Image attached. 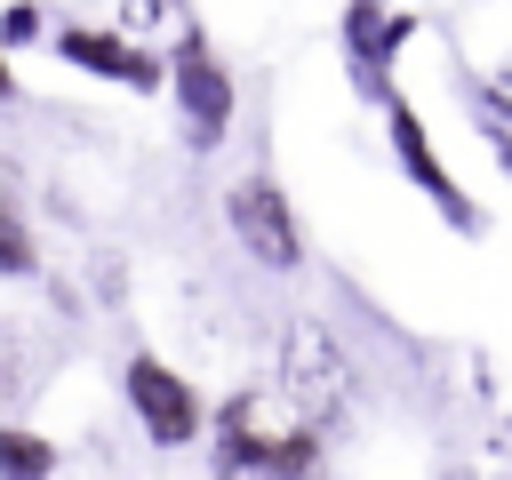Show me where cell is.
Here are the masks:
<instances>
[{
	"label": "cell",
	"instance_id": "cell-1",
	"mask_svg": "<svg viewBox=\"0 0 512 480\" xmlns=\"http://www.w3.org/2000/svg\"><path fill=\"white\" fill-rule=\"evenodd\" d=\"M328 456V432L296 416V400L272 384V392H232L216 416H208V464L216 472H320Z\"/></svg>",
	"mask_w": 512,
	"mask_h": 480
},
{
	"label": "cell",
	"instance_id": "cell-2",
	"mask_svg": "<svg viewBox=\"0 0 512 480\" xmlns=\"http://www.w3.org/2000/svg\"><path fill=\"white\" fill-rule=\"evenodd\" d=\"M280 392L296 400L304 424H320V432L344 424V408H352V352L336 344V328H320V320H288L280 328Z\"/></svg>",
	"mask_w": 512,
	"mask_h": 480
},
{
	"label": "cell",
	"instance_id": "cell-3",
	"mask_svg": "<svg viewBox=\"0 0 512 480\" xmlns=\"http://www.w3.org/2000/svg\"><path fill=\"white\" fill-rule=\"evenodd\" d=\"M168 96H176V120H184V144H192V152H216V144L232 136L240 88H232V72H224V56L208 48L200 24H184V32L168 40Z\"/></svg>",
	"mask_w": 512,
	"mask_h": 480
},
{
	"label": "cell",
	"instance_id": "cell-4",
	"mask_svg": "<svg viewBox=\"0 0 512 480\" xmlns=\"http://www.w3.org/2000/svg\"><path fill=\"white\" fill-rule=\"evenodd\" d=\"M120 392H128V416L144 424L152 448H192L208 432V400L192 392V376H176L160 352H128L120 368Z\"/></svg>",
	"mask_w": 512,
	"mask_h": 480
},
{
	"label": "cell",
	"instance_id": "cell-5",
	"mask_svg": "<svg viewBox=\"0 0 512 480\" xmlns=\"http://www.w3.org/2000/svg\"><path fill=\"white\" fill-rule=\"evenodd\" d=\"M384 136H392L400 176H408V184H416V192H424V200H432L464 240H480V232H488V216H480V208H472V192L440 168V144H432V128L416 120V104H408V96H392V104H384Z\"/></svg>",
	"mask_w": 512,
	"mask_h": 480
},
{
	"label": "cell",
	"instance_id": "cell-6",
	"mask_svg": "<svg viewBox=\"0 0 512 480\" xmlns=\"http://www.w3.org/2000/svg\"><path fill=\"white\" fill-rule=\"evenodd\" d=\"M224 224H232V240H240L264 272H296V264H304V224H296L288 192H280L264 168L224 192Z\"/></svg>",
	"mask_w": 512,
	"mask_h": 480
},
{
	"label": "cell",
	"instance_id": "cell-7",
	"mask_svg": "<svg viewBox=\"0 0 512 480\" xmlns=\"http://www.w3.org/2000/svg\"><path fill=\"white\" fill-rule=\"evenodd\" d=\"M48 48H56L64 64L96 72V80L136 88V96H160V88H168V56H152L128 24H56V32H48Z\"/></svg>",
	"mask_w": 512,
	"mask_h": 480
},
{
	"label": "cell",
	"instance_id": "cell-8",
	"mask_svg": "<svg viewBox=\"0 0 512 480\" xmlns=\"http://www.w3.org/2000/svg\"><path fill=\"white\" fill-rule=\"evenodd\" d=\"M416 40V8H384V0H344V64L360 80L368 104H392V56Z\"/></svg>",
	"mask_w": 512,
	"mask_h": 480
},
{
	"label": "cell",
	"instance_id": "cell-9",
	"mask_svg": "<svg viewBox=\"0 0 512 480\" xmlns=\"http://www.w3.org/2000/svg\"><path fill=\"white\" fill-rule=\"evenodd\" d=\"M64 456H56V440L48 432H32V424H16V416H0V472L8 480H48Z\"/></svg>",
	"mask_w": 512,
	"mask_h": 480
},
{
	"label": "cell",
	"instance_id": "cell-10",
	"mask_svg": "<svg viewBox=\"0 0 512 480\" xmlns=\"http://www.w3.org/2000/svg\"><path fill=\"white\" fill-rule=\"evenodd\" d=\"M40 272V240H32V224L0 200V280H32Z\"/></svg>",
	"mask_w": 512,
	"mask_h": 480
},
{
	"label": "cell",
	"instance_id": "cell-11",
	"mask_svg": "<svg viewBox=\"0 0 512 480\" xmlns=\"http://www.w3.org/2000/svg\"><path fill=\"white\" fill-rule=\"evenodd\" d=\"M24 392H32V376H24V344L0 328V416H16V408H24Z\"/></svg>",
	"mask_w": 512,
	"mask_h": 480
},
{
	"label": "cell",
	"instance_id": "cell-12",
	"mask_svg": "<svg viewBox=\"0 0 512 480\" xmlns=\"http://www.w3.org/2000/svg\"><path fill=\"white\" fill-rule=\"evenodd\" d=\"M120 24L136 40H160V24H184V8L176 0H120Z\"/></svg>",
	"mask_w": 512,
	"mask_h": 480
},
{
	"label": "cell",
	"instance_id": "cell-13",
	"mask_svg": "<svg viewBox=\"0 0 512 480\" xmlns=\"http://www.w3.org/2000/svg\"><path fill=\"white\" fill-rule=\"evenodd\" d=\"M40 32H48V16H40L32 0H8V8H0V40H8V48H32Z\"/></svg>",
	"mask_w": 512,
	"mask_h": 480
},
{
	"label": "cell",
	"instance_id": "cell-14",
	"mask_svg": "<svg viewBox=\"0 0 512 480\" xmlns=\"http://www.w3.org/2000/svg\"><path fill=\"white\" fill-rule=\"evenodd\" d=\"M472 112H488V120H504V128H512V96H504V88H480V96H472Z\"/></svg>",
	"mask_w": 512,
	"mask_h": 480
},
{
	"label": "cell",
	"instance_id": "cell-15",
	"mask_svg": "<svg viewBox=\"0 0 512 480\" xmlns=\"http://www.w3.org/2000/svg\"><path fill=\"white\" fill-rule=\"evenodd\" d=\"M0 104H16V72H8V40H0Z\"/></svg>",
	"mask_w": 512,
	"mask_h": 480
}]
</instances>
